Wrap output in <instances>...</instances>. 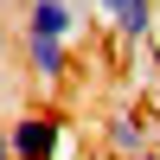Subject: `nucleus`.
Wrapping results in <instances>:
<instances>
[{"label": "nucleus", "mask_w": 160, "mask_h": 160, "mask_svg": "<svg viewBox=\"0 0 160 160\" xmlns=\"http://www.w3.org/2000/svg\"><path fill=\"white\" fill-rule=\"evenodd\" d=\"M148 141H154V115H148V109H115L109 122H102V148H109V154H122V160L154 154Z\"/></svg>", "instance_id": "2"}, {"label": "nucleus", "mask_w": 160, "mask_h": 160, "mask_svg": "<svg viewBox=\"0 0 160 160\" xmlns=\"http://www.w3.org/2000/svg\"><path fill=\"white\" fill-rule=\"evenodd\" d=\"M0 160H13V135H7V122H0Z\"/></svg>", "instance_id": "7"}, {"label": "nucleus", "mask_w": 160, "mask_h": 160, "mask_svg": "<svg viewBox=\"0 0 160 160\" xmlns=\"http://www.w3.org/2000/svg\"><path fill=\"white\" fill-rule=\"evenodd\" d=\"M115 38L135 45V51H148L160 38V0H128V7L115 13Z\"/></svg>", "instance_id": "4"}, {"label": "nucleus", "mask_w": 160, "mask_h": 160, "mask_svg": "<svg viewBox=\"0 0 160 160\" xmlns=\"http://www.w3.org/2000/svg\"><path fill=\"white\" fill-rule=\"evenodd\" d=\"M71 7H77V13H96V0H71Z\"/></svg>", "instance_id": "8"}, {"label": "nucleus", "mask_w": 160, "mask_h": 160, "mask_svg": "<svg viewBox=\"0 0 160 160\" xmlns=\"http://www.w3.org/2000/svg\"><path fill=\"white\" fill-rule=\"evenodd\" d=\"M122 7H128V0H96V13H102V19H115Z\"/></svg>", "instance_id": "6"}, {"label": "nucleus", "mask_w": 160, "mask_h": 160, "mask_svg": "<svg viewBox=\"0 0 160 160\" xmlns=\"http://www.w3.org/2000/svg\"><path fill=\"white\" fill-rule=\"evenodd\" d=\"M77 26H83V13L71 0H26V38H64L71 45Z\"/></svg>", "instance_id": "3"}, {"label": "nucleus", "mask_w": 160, "mask_h": 160, "mask_svg": "<svg viewBox=\"0 0 160 160\" xmlns=\"http://www.w3.org/2000/svg\"><path fill=\"white\" fill-rule=\"evenodd\" d=\"M141 160H160V154H141Z\"/></svg>", "instance_id": "10"}, {"label": "nucleus", "mask_w": 160, "mask_h": 160, "mask_svg": "<svg viewBox=\"0 0 160 160\" xmlns=\"http://www.w3.org/2000/svg\"><path fill=\"white\" fill-rule=\"evenodd\" d=\"M26 71H32L38 83H58V77L71 71V45H64V38H26Z\"/></svg>", "instance_id": "5"}, {"label": "nucleus", "mask_w": 160, "mask_h": 160, "mask_svg": "<svg viewBox=\"0 0 160 160\" xmlns=\"http://www.w3.org/2000/svg\"><path fill=\"white\" fill-rule=\"evenodd\" d=\"M0 45H7V13H0Z\"/></svg>", "instance_id": "9"}, {"label": "nucleus", "mask_w": 160, "mask_h": 160, "mask_svg": "<svg viewBox=\"0 0 160 160\" xmlns=\"http://www.w3.org/2000/svg\"><path fill=\"white\" fill-rule=\"evenodd\" d=\"M7 135H13V160H64V154H71V135H64V115L58 109L13 115Z\"/></svg>", "instance_id": "1"}]
</instances>
